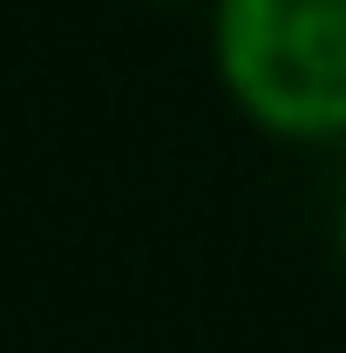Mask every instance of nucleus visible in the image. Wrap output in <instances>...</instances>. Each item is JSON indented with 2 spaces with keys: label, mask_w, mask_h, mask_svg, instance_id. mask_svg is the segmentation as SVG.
I'll use <instances>...</instances> for the list:
<instances>
[{
  "label": "nucleus",
  "mask_w": 346,
  "mask_h": 353,
  "mask_svg": "<svg viewBox=\"0 0 346 353\" xmlns=\"http://www.w3.org/2000/svg\"><path fill=\"white\" fill-rule=\"evenodd\" d=\"M333 231H340V259H346V190H340V224Z\"/></svg>",
  "instance_id": "2"
},
{
  "label": "nucleus",
  "mask_w": 346,
  "mask_h": 353,
  "mask_svg": "<svg viewBox=\"0 0 346 353\" xmlns=\"http://www.w3.org/2000/svg\"><path fill=\"white\" fill-rule=\"evenodd\" d=\"M217 75L285 143L346 136V0H217Z\"/></svg>",
  "instance_id": "1"
}]
</instances>
